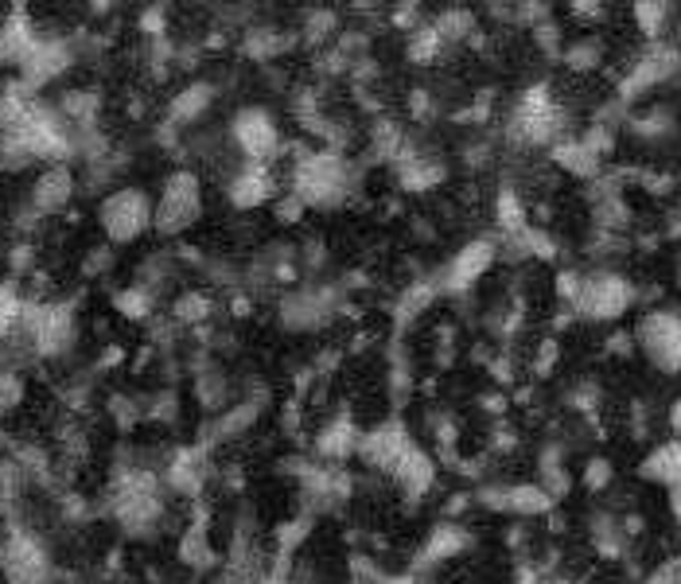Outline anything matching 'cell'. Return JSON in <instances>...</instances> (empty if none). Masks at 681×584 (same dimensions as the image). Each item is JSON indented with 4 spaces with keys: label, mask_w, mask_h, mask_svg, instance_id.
<instances>
[{
    "label": "cell",
    "mask_w": 681,
    "mask_h": 584,
    "mask_svg": "<svg viewBox=\"0 0 681 584\" xmlns=\"http://www.w3.org/2000/svg\"><path fill=\"white\" fill-rule=\"evenodd\" d=\"M218 102V86L211 78H191L168 98L164 106V129H195L203 125Z\"/></svg>",
    "instance_id": "8fae6325"
},
{
    "label": "cell",
    "mask_w": 681,
    "mask_h": 584,
    "mask_svg": "<svg viewBox=\"0 0 681 584\" xmlns=\"http://www.w3.org/2000/svg\"><path fill=\"white\" fill-rule=\"evenodd\" d=\"M207 176L195 164H176L164 172V180L156 187V222L152 234L183 242L191 230H199V222L207 219Z\"/></svg>",
    "instance_id": "7a4b0ae2"
},
{
    "label": "cell",
    "mask_w": 681,
    "mask_h": 584,
    "mask_svg": "<svg viewBox=\"0 0 681 584\" xmlns=\"http://www.w3.org/2000/svg\"><path fill=\"white\" fill-rule=\"evenodd\" d=\"M635 355L662 378H681V308L678 304H646L635 316Z\"/></svg>",
    "instance_id": "5b68a950"
},
{
    "label": "cell",
    "mask_w": 681,
    "mask_h": 584,
    "mask_svg": "<svg viewBox=\"0 0 681 584\" xmlns=\"http://www.w3.org/2000/svg\"><path fill=\"white\" fill-rule=\"evenodd\" d=\"M218 183H222V203L234 215H261L273 211V203L285 195V168L234 160Z\"/></svg>",
    "instance_id": "52a82bcc"
},
{
    "label": "cell",
    "mask_w": 681,
    "mask_h": 584,
    "mask_svg": "<svg viewBox=\"0 0 681 584\" xmlns=\"http://www.w3.org/2000/svg\"><path fill=\"white\" fill-rule=\"evenodd\" d=\"M635 472H639L643 483H654V487H662V491L678 487L681 483V440L678 437L654 440L643 456H639V468H635Z\"/></svg>",
    "instance_id": "7c38bea8"
},
{
    "label": "cell",
    "mask_w": 681,
    "mask_h": 584,
    "mask_svg": "<svg viewBox=\"0 0 681 584\" xmlns=\"http://www.w3.org/2000/svg\"><path fill=\"white\" fill-rule=\"evenodd\" d=\"M666 514H670V522H674V526L681 530V483L666 491Z\"/></svg>",
    "instance_id": "ac0fdd59"
},
{
    "label": "cell",
    "mask_w": 681,
    "mask_h": 584,
    "mask_svg": "<svg viewBox=\"0 0 681 584\" xmlns=\"http://www.w3.org/2000/svg\"><path fill=\"white\" fill-rule=\"evenodd\" d=\"M576 483L588 495H608L611 487H615V464H611L608 456H588L584 468L576 472Z\"/></svg>",
    "instance_id": "9a60e30c"
},
{
    "label": "cell",
    "mask_w": 681,
    "mask_h": 584,
    "mask_svg": "<svg viewBox=\"0 0 681 584\" xmlns=\"http://www.w3.org/2000/svg\"><path fill=\"white\" fill-rule=\"evenodd\" d=\"M226 145L238 160L246 164H273L285 168L288 152H292V137H288L281 113L265 102H246L230 113L226 121Z\"/></svg>",
    "instance_id": "3957f363"
},
{
    "label": "cell",
    "mask_w": 681,
    "mask_h": 584,
    "mask_svg": "<svg viewBox=\"0 0 681 584\" xmlns=\"http://www.w3.org/2000/svg\"><path fill=\"white\" fill-rule=\"evenodd\" d=\"M639 584H681V553H666L646 569Z\"/></svg>",
    "instance_id": "2e32d148"
},
{
    "label": "cell",
    "mask_w": 681,
    "mask_h": 584,
    "mask_svg": "<svg viewBox=\"0 0 681 584\" xmlns=\"http://www.w3.org/2000/svg\"><path fill=\"white\" fill-rule=\"evenodd\" d=\"M218 312V296L211 289H183L176 292V300H172V324H180V328H203V324H211Z\"/></svg>",
    "instance_id": "4fadbf2b"
},
{
    "label": "cell",
    "mask_w": 681,
    "mask_h": 584,
    "mask_svg": "<svg viewBox=\"0 0 681 584\" xmlns=\"http://www.w3.org/2000/svg\"><path fill=\"white\" fill-rule=\"evenodd\" d=\"M0 577L4 584H51L59 577L43 538L16 518L0 534Z\"/></svg>",
    "instance_id": "ba28073f"
},
{
    "label": "cell",
    "mask_w": 681,
    "mask_h": 584,
    "mask_svg": "<svg viewBox=\"0 0 681 584\" xmlns=\"http://www.w3.org/2000/svg\"><path fill=\"white\" fill-rule=\"evenodd\" d=\"M82 191V176H78V164H43L36 168L32 183L24 187V199L20 207L32 211L39 222H55L59 215L71 211V203Z\"/></svg>",
    "instance_id": "30bf717a"
},
{
    "label": "cell",
    "mask_w": 681,
    "mask_h": 584,
    "mask_svg": "<svg viewBox=\"0 0 681 584\" xmlns=\"http://www.w3.org/2000/svg\"><path fill=\"white\" fill-rule=\"evenodd\" d=\"M94 222H98L106 246H113V250L137 246L141 238L152 234L156 195H152L148 187H141V183H117V187H109L106 195L98 199Z\"/></svg>",
    "instance_id": "277c9868"
},
{
    "label": "cell",
    "mask_w": 681,
    "mask_h": 584,
    "mask_svg": "<svg viewBox=\"0 0 681 584\" xmlns=\"http://www.w3.org/2000/svg\"><path fill=\"white\" fill-rule=\"evenodd\" d=\"M113 312L121 320H129V324H144V320L156 316V292L141 285V281H133V285L113 292Z\"/></svg>",
    "instance_id": "5bb4252c"
},
{
    "label": "cell",
    "mask_w": 681,
    "mask_h": 584,
    "mask_svg": "<svg viewBox=\"0 0 681 584\" xmlns=\"http://www.w3.org/2000/svg\"><path fill=\"white\" fill-rule=\"evenodd\" d=\"M471 549H475V530L460 518H440L421 534V542L409 553V573H417L425 581L436 569L464 561Z\"/></svg>",
    "instance_id": "9c48e42d"
},
{
    "label": "cell",
    "mask_w": 681,
    "mask_h": 584,
    "mask_svg": "<svg viewBox=\"0 0 681 584\" xmlns=\"http://www.w3.org/2000/svg\"><path fill=\"white\" fill-rule=\"evenodd\" d=\"M639 308H646V292L631 273H623L619 265H592V269H584L580 292H576L573 300L576 324L619 328Z\"/></svg>",
    "instance_id": "6da1fadb"
},
{
    "label": "cell",
    "mask_w": 681,
    "mask_h": 584,
    "mask_svg": "<svg viewBox=\"0 0 681 584\" xmlns=\"http://www.w3.org/2000/svg\"><path fill=\"white\" fill-rule=\"evenodd\" d=\"M666 429H670V437L681 440V394L670 405H666Z\"/></svg>",
    "instance_id": "e0dca14e"
},
{
    "label": "cell",
    "mask_w": 681,
    "mask_h": 584,
    "mask_svg": "<svg viewBox=\"0 0 681 584\" xmlns=\"http://www.w3.org/2000/svg\"><path fill=\"white\" fill-rule=\"evenodd\" d=\"M502 261V242L495 234H471L464 238L452 254H444V261L432 269V281L444 300H460V296H471L479 289L495 265Z\"/></svg>",
    "instance_id": "8992f818"
}]
</instances>
